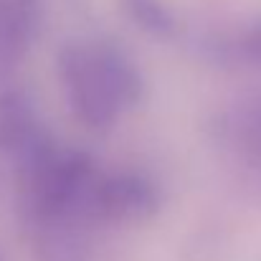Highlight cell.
Returning <instances> with one entry per match:
<instances>
[{
    "instance_id": "cell-6",
    "label": "cell",
    "mask_w": 261,
    "mask_h": 261,
    "mask_svg": "<svg viewBox=\"0 0 261 261\" xmlns=\"http://www.w3.org/2000/svg\"><path fill=\"white\" fill-rule=\"evenodd\" d=\"M236 51H239V59H241L244 64L261 66V23L254 25L251 31H246V33L239 38Z\"/></svg>"
},
{
    "instance_id": "cell-3",
    "label": "cell",
    "mask_w": 261,
    "mask_h": 261,
    "mask_svg": "<svg viewBox=\"0 0 261 261\" xmlns=\"http://www.w3.org/2000/svg\"><path fill=\"white\" fill-rule=\"evenodd\" d=\"M43 140L36 112L20 91L0 94V152L15 155L18 160Z\"/></svg>"
},
{
    "instance_id": "cell-4",
    "label": "cell",
    "mask_w": 261,
    "mask_h": 261,
    "mask_svg": "<svg viewBox=\"0 0 261 261\" xmlns=\"http://www.w3.org/2000/svg\"><path fill=\"white\" fill-rule=\"evenodd\" d=\"M38 25V0H0V69L13 66L31 46Z\"/></svg>"
},
{
    "instance_id": "cell-1",
    "label": "cell",
    "mask_w": 261,
    "mask_h": 261,
    "mask_svg": "<svg viewBox=\"0 0 261 261\" xmlns=\"http://www.w3.org/2000/svg\"><path fill=\"white\" fill-rule=\"evenodd\" d=\"M59 82L74 117L109 129L142 99V76L114 43H69L59 54Z\"/></svg>"
},
{
    "instance_id": "cell-2",
    "label": "cell",
    "mask_w": 261,
    "mask_h": 261,
    "mask_svg": "<svg viewBox=\"0 0 261 261\" xmlns=\"http://www.w3.org/2000/svg\"><path fill=\"white\" fill-rule=\"evenodd\" d=\"M160 208V190L137 173L96 175L84 203L87 221H142Z\"/></svg>"
},
{
    "instance_id": "cell-5",
    "label": "cell",
    "mask_w": 261,
    "mask_h": 261,
    "mask_svg": "<svg viewBox=\"0 0 261 261\" xmlns=\"http://www.w3.org/2000/svg\"><path fill=\"white\" fill-rule=\"evenodd\" d=\"M124 8L129 10V15L135 18V23L155 36H168L175 28L173 13L168 10V5L163 0H122Z\"/></svg>"
}]
</instances>
